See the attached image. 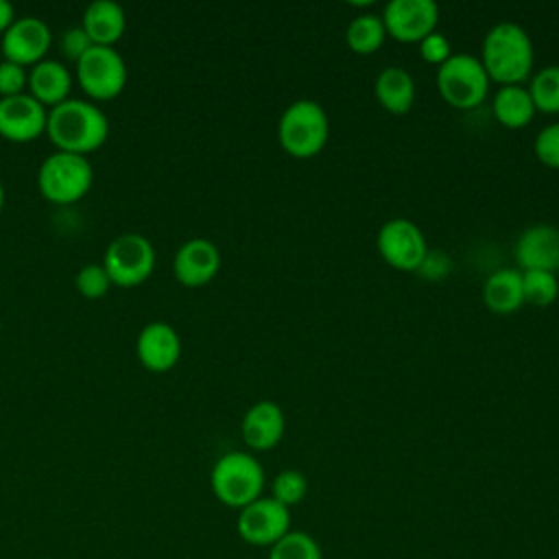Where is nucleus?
Segmentation results:
<instances>
[{
    "label": "nucleus",
    "mask_w": 559,
    "mask_h": 559,
    "mask_svg": "<svg viewBox=\"0 0 559 559\" xmlns=\"http://www.w3.org/2000/svg\"><path fill=\"white\" fill-rule=\"evenodd\" d=\"M478 59L489 81L520 85L533 70V41L520 24L500 22L487 31Z\"/></svg>",
    "instance_id": "obj_2"
},
{
    "label": "nucleus",
    "mask_w": 559,
    "mask_h": 559,
    "mask_svg": "<svg viewBox=\"0 0 559 559\" xmlns=\"http://www.w3.org/2000/svg\"><path fill=\"white\" fill-rule=\"evenodd\" d=\"M524 304L550 306L559 297L557 275L550 271H522Z\"/></svg>",
    "instance_id": "obj_26"
},
{
    "label": "nucleus",
    "mask_w": 559,
    "mask_h": 559,
    "mask_svg": "<svg viewBox=\"0 0 559 559\" xmlns=\"http://www.w3.org/2000/svg\"><path fill=\"white\" fill-rule=\"evenodd\" d=\"M74 66L76 81L92 100H111L127 85V63L111 46H92Z\"/></svg>",
    "instance_id": "obj_8"
},
{
    "label": "nucleus",
    "mask_w": 559,
    "mask_h": 559,
    "mask_svg": "<svg viewBox=\"0 0 559 559\" xmlns=\"http://www.w3.org/2000/svg\"><path fill=\"white\" fill-rule=\"evenodd\" d=\"M269 559H323L317 539L306 531H288L269 550Z\"/></svg>",
    "instance_id": "obj_25"
},
{
    "label": "nucleus",
    "mask_w": 559,
    "mask_h": 559,
    "mask_svg": "<svg viewBox=\"0 0 559 559\" xmlns=\"http://www.w3.org/2000/svg\"><path fill=\"white\" fill-rule=\"evenodd\" d=\"M210 487L218 502L240 511L262 496L264 469L253 454L231 450L216 459L210 472Z\"/></svg>",
    "instance_id": "obj_3"
},
{
    "label": "nucleus",
    "mask_w": 559,
    "mask_h": 559,
    "mask_svg": "<svg viewBox=\"0 0 559 559\" xmlns=\"http://www.w3.org/2000/svg\"><path fill=\"white\" fill-rule=\"evenodd\" d=\"M308 493V480L299 469H282L271 485V498L286 509L299 504Z\"/></svg>",
    "instance_id": "obj_27"
},
{
    "label": "nucleus",
    "mask_w": 559,
    "mask_h": 559,
    "mask_svg": "<svg viewBox=\"0 0 559 559\" xmlns=\"http://www.w3.org/2000/svg\"><path fill=\"white\" fill-rule=\"evenodd\" d=\"M28 70L15 61L0 59V98L17 96L26 92Z\"/></svg>",
    "instance_id": "obj_30"
},
{
    "label": "nucleus",
    "mask_w": 559,
    "mask_h": 559,
    "mask_svg": "<svg viewBox=\"0 0 559 559\" xmlns=\"http://www.w3.org/2000/svg\"><path fill=\"white\" fill-rule=\"evenodd\" d=\"M489 76L478 57L452 52L437 70V90L441 98L456 109H474L489 92Z\"/></svg>",
    "instance_id": "obj_6"
},
{
    "label": "nucleus",
    "mask_w": 559,
    "mask_h": 559,
    "mask_svg": "<svg viewBox=\"0 0 559 559\" xmlns=\"http://www.w3.org/2000/svg\"><path fill=\"white\" fill-rule=\"evenodd\" d=\"M290 531V509L273 500L271 496H260L251 504L242 507L236 518V533L242 542L251 546H273Z\"/></svg>",
    "instance_id": "obj_10"
},
{
    "label": "nucleus",
    "mask_w": 559,
    "mask_h": 559,
    "mask_svg": "<svg viewBox=\"0 0 559 559\" xmlns=\"http://www.w3.org/2000/svg\"><path fill=\"white\" fill-rule=\"evenodd\" d=\"M72 74L66 63L57 59H41L39 63L28 68V83L26 92L41 103L46 109L63 103L70 98Z\"/></svg>",
    "instance_id": "obj_18"
},
{
    "label": "nucleus",
    "mask_w": 559,
    "mask_h": 559,
    "mask_svg": "<svg viewBox=\"0 0 559 559\" xmlns=\"http://www.w3.org/2000/svg\"><path fill=\"white\" fill-rule=\"evenodd\" d=\"M74 286H76L81 297H85V299H100L109 290L111 280H109V275H107L103 264L92 262V264H83L76 271Z\"/></svg>",
    "instance_id": "obj_28"
},
{
    "label": "nucleus",
    "mask_w": 559,
    "mask_h": 559,
    "mask_svg": "<svg viewBox=\"0 0 559 559\" xmlns=\"http://www.w3.org/2000/svg\"><path fill=\"white\" fill-rule=\"evenodd\" d=\"M81 28L94 46H111L124 35L127 15L124 9L114 0H94L85 7Z\"/></svg>",
    "instance_id": "obj_19"
},
{
    "label": "nucleus",
    "mask_w": 559,
    "mask_h": 559,
    "mask_svg": "<svg viewBox=\"0 0 559 559\" xmlns=\"http://www.w3.org/2000/svg\"><path fill=\"white\" fill-rule=\"evenodd\" d=\"M94 181V168L85 155L55 151L44 157L37 170V188L44 199L57 205L81 201Z\"/></svg>",
    "instance_id": "obj_5"
},
{
    "label": "nucleus",
    "mask_w": 559,
    "mask_h": 559,
    "mask_svg": "<svg viewBox=\"0 0 559 559\" xmlns=\"http://www.w3.org/2000/svg\"><path fill=\"white\" fill-rule=\"evenodd\" d=\"M535 105L526 87L522 85H500L493 96V116L500 124L509 129L526 127L535 116Z\"/></svg>",
    "instance_id": "obj_22"
},
{
    "label": "nucleus",
    "mask_w": 559,
    "mask_h": 559,
    "mask_svg": "<svg viewBox=\"0 0 559 559\" xmlns=\"http://www.w3.org/2000/svg\"><path fill=\"white\" fill-rule=\"evenodd\" d=\"M448 269H450L448 255H443L439 251H428V255L424 258V262H421V266L417 271L424 277H428V280H439V277H443L448 273Z\"/></svg>",
    "instance_id": "obj_33"
},
{
    "label": "nucleus",
    "mask_w": 559,
    "mask_h": 559,
    "mask_svg": "<svg viewBox=\"0 0 559 559\" xmlns=\"http://www.w3.org/2000/svg\"><path fill=\"white\" fill-rule=\"evenodd\" d=\"M382 260L397 271H417L428 255L424 231L408 218H389L376 236Z\"/></svg>",
    "instance_id": "obj_9"
},
{
    "label": "nucleus",
    "mask_w": 559,
    "mask_h": 559,
    "mask_svg": "<svg viewBox=\"0 0 559 559\" xmlns=\"http://www.w3.org/2000/svg\"><path fill=\"white\" fill-rule=\"evenodd\" d=\"M111 280V286L133 288L148 280L155 269V247L153 242L135 231L116 236L100 262Z\"/></svg>",
    "instance_id": "obj_7"
},
{
    "label": "nucleus",
    "mask_w": 559,
    "mask_h": 559,
    "mask_svg": "<svg viewBox=\"0 0 559 559\" xmlns=\"http://www.w3.org/2000/svg\"><path fill=\"white\" fill-rule=\"evenodd\" d=\"M419 55L424 61L441 66L452 55V48H450V41L445 39V35L435 31L419 41Z\"/></svg>",
    "instance_id": "obj_32"
},
{
    "label": "nucleus",
    "mask_w": 559,
    "mask_h": 559,
    "mask_svg": "<svg viewBox=\"0 0 559 559\" xmlns=\"http://www.w3.org/2000/svg\"><path fill=\"white\" fill-rule=\"evenodd\" d=\"M386 37V28L380 15L362 13L354 17L345 31L347 46L358 55H371L376 52Z\"/></svg>",
    "instance_id": "obj_23"
},
{
    "label": "nucleus",
    "mask_w": 559,
    "mask_h": 559,
    "mask_svg": "<svg viewBox=\"0 0 559 559\" xmlns=\"http://www.w3.org/2000/svg\"><path fill=\"white\" fill-rule=\"evenodd\" d=\"M92 46H94V44L90 41V37H87L85 31L81 28V24H79V26H72V28H66V31L61 33V37H59V50H61V55H63L66 59L74 61V63H76Z\"/></svg>",
    "instance_id": "obj_31"
},
{
    "label": "nucleus",
    "mask_w": 559,
    "mask_h": 559,
    "mask_svg": "<svg viewBox=\"0 0 559 559\" xmlns=\"http://www.w3.org/2000/svg\"><path fill=\"white\" fill-rule=\"evenodd\" d=\"M528 94L535 109L544 114H559V66H546L531 76Z\"/></svg>",
    "instance_id": "obj_24"
},
{
    "label": "nucleus",
    "mask_w": 559,
    "mask_h": 559,
    "mask_svg": "<svg viewBox=\"0 0 559 559\" xmlns=\"http://www.w3.org/2000/svg\"><path fill=\"white\" fill-rule=\"evenodd\" d=\"M380 17L386 35L404 44H419L424 37L435 33L439 7L435 0H391Z\"/></svg>",
    "instance_id": "obj_11"
},
{
    "label": "nucleus",
    "mask_w": 559,
    "mask_h": 559,
    "mask_svg": "<svg viewBox=\"0 0 559 559\" xmlns=\"http://www.w3.org/2000/svg\"><path fill=\"white\" fill-rule=\"evenodd\" d=\"M373 94L389 114H406L415 100V81L402 66H386L376 76Z\"/></svg>",
    "instance_id": "obj_20"
},
{
    "label": "nucleus",
    "mask_w": 559,
    "mask_h": 559,
    "mask_svg": "<svg viewBox=\"0 0 559 559\" xmlns=\"http://www.w3.org/2000/svg\"><path fill=\"white\" fill-rule=\"evenodd\" d=\"M330 135V120L325 109L310 98L290 103L277 122V140L282 148L293 157L317 155Z\"/></svg>",
    "instance_id": "obj_4"
},
{
    "label": "nucleus",
    "mask_w": 559,
    "mask_h": 559,
    "mask_svg": "<svg viewBox=\"0 0 559 559\" xmlns=\"http://www.w3.org/2000/svg\"><path fill=\"white\" fill-rule=\"evenodd\" d=\"M2 207H4V186L0 181V212H2Z\"/></svg>",
    "instance_id": "obj_35"
},
{
    "label": "nucleus",
    "mask_w": 559,
    "mask_h": 559,
    "mask_svg": "<svg viewBox=\"0 0 559 559\" xmlns=\"http://www.w3.org/2000/svg\"><path fill=\"white\" fill-rule=\"evenodd\" d=\"M0 37H2L0 41L2 57L24 68H31L41 59H46V52L50 50V44H52V33L48 24L35 15L15 17L13 24Z\"/></svg>",
    "instance_id": "obj_12"
},
{
    "label": "nucleus",
    "mask_w": 559,
    "mask_h": 559,
    "mask_svg": "<svg viewBox=\"0 0 559 559\" xmlns=\"http://www.w3.org/2000/svg\"><path fill=\"white\" fill-rule=\"evenodd\" d=\"M135 356L153 373L170 371L181 358L179 332L166 321L146 323L135 338Z\"/></svg>",
    "instance_id": "obj_15"
},
{
    "label": "nucleus",
    "mask_w": 559,
    "mask_h": 559,
    "mask_svg": "<svg viewBox=\"0 0 559 559\" xmlns=\"http://www.w3.org/2000/svg\"><path fill=\"white\" fill-rule=\"evenodd\" d=\"M533 151L537 159L550 168H559V122H550L535 135Z\"/></svg>",
    "instance_id": "obj_29"
},
{
    "label": "nucleus",
    "mask_w": 559,
    "mask_h": 559,
    "mask_svg": "<svg viewBox=\"0 0 559 559\" xmlns=\"http://www.w3.org/2000/svg\"><path fill=\"white\" fill-rule=\"evenodd\" d=\"M46 135L57 151L85 155L100 148L109 135L105 111L92 100L68 98L48 109Z\"/></svg>",
    "instance_id": "obj_1"
},
{
    "label": "nucleus",
    "mask_w": 559,
    "mask_h": 559,
    "mask_svg": "<svg viewBox=\"0 0 559 559\" xmlns=\"http://www.w3.org/2000/svg\"><path fill=\"white\" fill-rule=\"evenodd\" d=\"M15 20V11L13 4L9 0H0V33L4 35V31L13 24Z\"/></svg>",
    "instance_id": "obj_34"
},
{
    "label": "nucleus",
    "mask_w": 559,
    "mask_h": 559,
    "mask_svg": "<svg viewBox=\"0 0 559 559\" xmlns=\"http://www.w3.org/2000/svg\"><path fill=\"white\" fill-rule=\"evenodd\" d=\"M48 109L28 92L0 98V135L11 142H31L46 133Z\"/></svg>",
    "instance_id": "obj_13"
},
{
    "label": "nucleus",
    "mask_w": 559,
    "mask_h": 559,
    "mask_svg": "<svg viewBox=\"0 0 559 559\" xmlns=\"http://www.w3.org/2000/svg\"><path fill=\"white\" fill-rule=\"evenodd\" d=\"M221 269V251L207 238H190L179 245L173 258V273L181 286L199 288L210 284Z\"/></svg>",
    "instance_id": "obj_14"
},
{
    "label": "nucleus",
    "mask_w": 559,
    "mask_h": 559,
    "mask_svg": "<svg viewBox=\"0 0 559 559\" xmlns=\"http://www.w3.org/2000/svg\"><path fill=\"white\" fill-rule=\"evenodd\" d=\"M286 430V417L284 411L280 408V404L271 402V400H260L255 404H251L240 421V432L245 443L255 450V452H264L275 448Z\"/></svg>",
    "instance_id": "obj_17"
},
{
    "label": "nucleus",
    "mask_w": 559,
    "mask_h": 559,
    "mask_svg": "<svg viewBox=\"0 0 559 559\" xmlns=\"http://www.w3.org/2000/svg\"><path fill=\"white\" fill-rule=\"evenodd\" d=\"M483 301L496 314H511L524 304L522 271L498 269L483 284Z\"/></svg>",
    "instance_id": "obj_21"
},
{
    "label": "nucleus",
    "mask_w": 559,
    "mask_h": 559,
    "mask_svg": "<svg viewBox=\"0 0 559 559\" xmlns=\"http://www.w3.org/2000/svg\"><path fill=\"white\" fill-rule=\"evenodd\" d=\"M513 255L520 271H559V227L537 223L526 227L515 245Z\"/></svg>",
    "instance_id": "obj_16"
}]
</instances>
